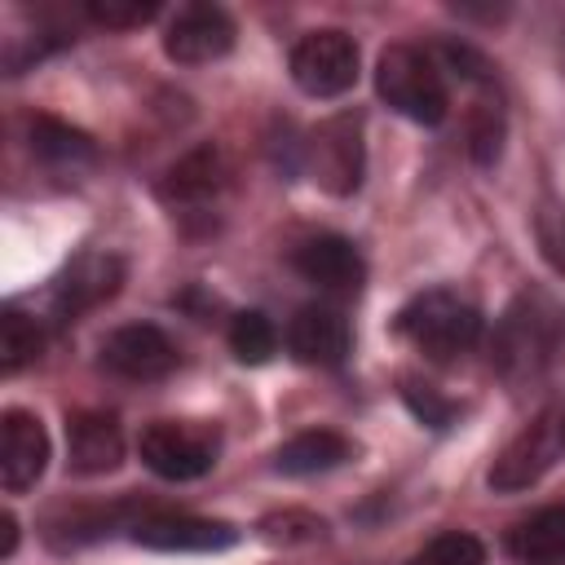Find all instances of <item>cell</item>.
<instances>
[{
    "label": "cell",
    "instance_id": "1",
    "mask_svg": "<svg viewBox=\"0 0 565 565\" xmlns=\"http://www.w3.org/2000/svg\"><path fill=\"white\" fill-rule=\"evenodd\" d=\"M565 358V305L547 291H521L494 327V366L508 384L547 375Z\"/></svg>",
    "mask_w": 565,
    "mask_h": 565
},
{
    "label": "cell",
    "instance_id": "16",
    "mask_svg": "<svg viewBox=\"0 0 565 565\" xmlns=\"http://www.w3.org/2000/svg\"><path fill=\"white\" fill-rule=\"evenodd\" d=\"M508 556L521 565H565V503H547L508 530Z\"/></svg>",
    "mask_w": 565,
    "mask_h": 565
},
{
    "label": "cell",
    "instance_id": "23",
    "mask_svg": "<svg viewBox=\"0 0 565 565\" xmlns=\"http://www.w3.org/2000/svg\"><path fill=\"white\" fill-rule=\"evenodd\" d=\"M84 13L97 22V26H110V31H128V26H141L159 13L154 0H88Z\"/></svg>",
    "mask_w": 565,
    "mask_h": 565
},
{
    "label": "cell",
    "instance_id": "17",
    "mask_svg": "<svg viewBox=\"0 0 565 565\" xmlns=\"http://www.w3.org/2000/svg\"><path fill=\"white\" fill-rule=\"evenodd\" d=\"M353 459V441L335 428H309V433H296L291 441H282L274 450V468L287 472V477H309V472H327V468H340Z\"/></svg>",
    "mask_w": 565,
    "mask_h": 565
},
{
    "label": "cell",
    "instance_id": "11",
    "mask_svg": "<svg viewBox=\"0 0 565 565\" xmlns=\"http://www.w3.org/2000/svg\"><path fill=\"white\" fill-rule=\"evenodd\" d=\"M556 450H561V428H556L552 415H539L534 424H525V428L499 450V459H494V468H490V490L512 494V490L534 486V481L552 468Z\"/></svg>",
    "mask_w": 565,
    "mask_h": 565
},
{
    "label": "cell",
    "instance_id": "3",
    "mask_svg": "<svg viewBox=\"0 0 565 565\" xmlns=\"http://www.w3.org/2000/svg\"><path fill=\"white\" fill-rule=\"evenodd\" d=\"M375 93L415 124H441L450 93L441 79V66L433 53L415 44H388L375 62Z\"/></svg>",
    "mask_w": 565,
    "mask_h": 565
},
{
    "label": "cell",
    "instance_id": "6",
    "mask_svg": "<svg viewBox=\"0 0 565 565\" xmlns=\"http://www.w3.org/2000/svg\"><path fill=\"white\" fill-rule=\"evenodd\" d=\"M291 79L309 97H340L358 79V44L340 26H322L296 40L291 49Z\"/></svg>",
    "mask_w": 565,
    "mask_h": 565
},
{
    "label": "cell",
    "instance_id": "18",
    "mask_svg": "<svg viewBox=\"0 0 565 565\" xmlns=\"http://www.w3.org/2000/svg\"><path fill=\"white\" fill-rule=\"evenodd\" d=\"M221 185H225V163H221V154H216L212 146H199V150H190V154L163 177L159 194H163L172 207H199V203L216 199Z\"/></svg>",
    "mask_w": 565,
    "mask_h": 565
},
{
    "label": "cell",
    "instance_id": "24",
    "mask_svg": "<svg viewBox=\"0 0 565 565\" xmlns=\"http://www.w3.org/2000/svg\"><path fill=\"white\" fill-rule=\"evenodd\" d=\"M499 150H503V119H499V106H490V102H481V110L472 115V154H477V163H494L499 159Z\"/></svg>",
    "mask_w": 565,
    "mask_h": 565
},
{
    "label": "cell",
    "instance_id": "26",
    "mask_svg": "<svg viewBox=\"0 0 565 565\" xmlns=\"http://www.w3.org/2000/svg\"><path fill=\"white\" fill-rule=\"evenodd\" d=\"M402 393H406V402H411V411H415V415H419L424 424H433V428H441V424H450V415H455V406H450V402H441L437 393H428V384L419 388V384H411V380H406V388H402Z\"/></svg>",
    "mask_w": 565,
    "mask_h": 565
},
{
    "label": "cell",
    "instance_id": "21",
    "mask_svg": "<svg viewBox=\"0 0 565 565\" xmlns=\"http://www.w3.org/2000/svg\"><path fill=\"white\" fill-rule=\"evenodd\" d=\"M230 349H234L238 362H269V353L278 349V331L256 309L234 313V322H230Z\"/></svg>",
    "mask_w": 565,
    "mask_h": 565
},
{
    "label": "cell",
    "instance_id": "15",
    "mask_svg": "<svg viewBox=\"0 0 565 565\" xmlns=\"http://www.w3.org/2000/svg\"><path fill=\"white\" fill-rule=\"evenodd\" d=\"M287 344L300 362L340 366L349 353V322L331 305H305V309H296V318L287 327Z\"/></svg>",
    "mask_w": 565,
    "mask_h": 565
},
{
    "label": "cell",
    "instance_id": "4",
    "mask_svg": "<svg viewBox=\"0 0 565 565\" xmlns=\"http://www.w3.org/2000/svg\"><path fill=\"white\" fill-rule=\"evenodd\" d=\"M141 463L163 481H194L212 472L221 455V437L212 424H181V419H154L137 437Z\"/></svg>",
    "mask_w": 565,
    "mask_h": 565
},
{
    "label": "cell",
    "instance_id": "2",
    "mask_svg": "<svg viewBox=\"0 0 565 565\" xmlns=\"http://www.w3.org/2000/svg\"><path fill=\"white\" fill-rule=\"evenodd\" d=\"M397 335L419 349L433 362H450L459 353H468L481 340V313L468 296L450 291V287H428L419 296H411L397 309Z\"/></svg>",
    "mask_w": 565,
    "mask_h": 565
},
{
    "label": "cell",
    "instance_id": "8",
    "mask_svg": "<svg viewBox=\"0 0 565 565\" xmlns=\"http://www.w3.org/2000/svg\"><path fill=\"white\" fill-rule=\"evenodd\" d=\"M102 366L119 380H163L177 371V344L150 322H128L102 340Z\"/></svg>",
    "mask_w": 565,
    "mask_h": 565
},
{
    "label": "cell",
    "instance_id": "13",
    "mask_svg": "<svg viewBox=\"0 0 565 565\" xmlns=\"http://www.w3.org/2000/svg\"><path fill=\"white\" fill-rule=\"evenodd\" d=\"M132 543L154 547V552H221L238 539L234 525L225 521H207V516H185V512H154V516H137L128 525Z\"/></svg>",
    "mask_w": 565,
    "mask_h": 565
},
{
    "label": "cell",
    "instance_id": "5",
    "mask_svg": "<svg viewBox=\"0 0 565 565\" xmlns=\"http://www.w3.org/2000/svg\"><path fill=\"white\" fill-rule=\"evenodd\" d=\"M362 163H366V146H362L358 110H340L322 119L305 141V168L327 194H340V199L353 194L362 185Z\"/></svg>",
    "mask_w": 565,
    "mask_h": 565
},
{
    "label": "cell",
    "instance_id": "20",
    "mask_svg": "<svg viewBox=\"0 0 565 565\" xmlns=\"http://www.w3.org/2000/svg\"><path fill=\"white\" fill-rule=\"evenodd\" d=\"M40 322L35 318H26L18 305H9L4 309V318H0V366L13 375V371H22L35 353H40Z\"/></svg>",
    "mask_w": 565,
    "mask_h": 565
},
{
    "label": "cell",
    "instance_id": "28",
    "mask_svg": "<svg viewBox=\"0 0 565 565\" xmlns=\"http://www.w3.org/2000/svg\"><path fill=\"white\" fill-rule=\"evenodd\" d=\"M556 428H561V446H565V406H561V415H556Z\"/></svg>",
    "mask_w": 565,
    "mask_h": 565
},
{
    "label": "cell",
    "instance_id": "7",
    "mask_svg": "<svg viewBox=\"0 0 565 565\" xmlns=\"http://www.w3.org/2000/svg\"><path fill=\"white\" fill-rule=\"evenodd\" d=\"M124 282V260L110 256V252H84L75 256L57 278H53V291H49V305H53V318L66 322V318H79L88 309H97L102 300H110Z\"/></svg>",
    "mask_w": 565,
    "mask_h": 565
},
{
    "label": "cell",
    "instance_id": "19",
    "mask_svg": "<svg viewBox=\"0 0 565 565\" xmlns=\"http://www.w3.org/2000/svg\"><path fill=\"white\" fill-rule=\"evenodd\" d=\"M31 150L53 168H84V163L97 159L93 137L71 128V124H62V119H53V115H35L31 119Z\"/></svg>",
    "mask_w": 565,
    "mask_h": 565
},
{
    "label": "cell",
    "instance_id": "9",
    "mask_svg": "<svg viewBox=\"0 0 565 565\" xmlns=\"http://www.w3.org/2000/svg\"><path fill=\"white\" fill-rule=\"evenodd\" d=\"M163 49L172 62L181 66H203L216 62L234 49V18L221 4H185L177 9V18L168 22Z\"/></svg>",
    "mask_w": 565,
    "mask_h": 565
},
{
    "label": "cell",
    "instance_id": "25",
    "mask_svg": "<svg viewBox=\"0 0 565 565\" xmlns=\"http://www.w3.org/2000/svg\"><path fill=\"white\" fill-rule=\"evenodd\" d=\"M534 234H539L543 256L565 274V207L561 203H543L539 216H534Z\"/></svg>",
    "mask_w": 565,
    "mask_h": 565
},
{
    "label": "cell",
    "instance_id": "14",
    "mask_svg": "<svg viewBox=\"0 0 565 565\" xmlns=\"http://www.w3.org/2000/svg\"><path fill=\"white\" fill-rule=\"evenodd\" d=\"M66 450H71V468L79 477H97V472L119 468V459H124L119 419L106 411H75L66 419Z\"/></svg>",
    "mask_w": 565,
    "mask_h": 565
},
{
    "label": "cell",
    "instance_id": "22",
    "mask_svg": "<svg viewBox=\"0 0 565 565\" xmlns=\"http://www.w3.org/2000/svg\"><path fill=\"white\" fill-rule=\"evenodd\" d=\"M486 561V547L477 534L468 530H446L437 539H428L406 565H481Z\"/></svg>",
    "mask_w": 565,
    "mask_h": 565
},
{
    "label": "cell",
    "instance_id": "27",
    "mask_svg": "<svg viewBox=\"0 0 565 565\" xmlns=\"http://www.w3.org/2000/svg\"><path fill=\"white\" fill-rule=\"evenodd\" d=\"M0 530H4L0 556H13V547H18V521H13V512H4V516H0Z\"/></svg>",
    "mask_w": 565,
    "mask_h": 565
},
{
    "label": "cell",
    "instance_id": "10",
    "mask_svg": "<svg viewBox=\"0 0 565 565\" xmlns=\"http://www.w3.org/2000/svg\"><path fill=\"white\" fill-rule=\"evenodd\" d=\"M49 468V433L40 415L31 411H4L0 415V481L9 494L31 490Z\"/></svg>",
    "mask_w": 565,
    "mask_h": 565
},
{
    "label": "cell",
    "instance_id": "12",
    "mask_svg": "<svg viewBox=\"0 0 565 565\" xmlns=\"http://www.w3.org/2000/svg\"><path fill=\"white\" fill-rule=\"evenodd\" d=\"M291 269L322 287V291H335V296H353L362 282H366V260L362 252L340 238V234H318V238H305L296 252H291Z\"/></svg>",
    "mask_w": 565,
    "mask_h": 565
}]
</instances>
